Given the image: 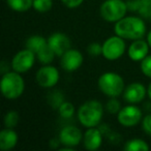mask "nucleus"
Returning a JSON list of instances; mask_svg holds the SVG:
<instances>
[{
  "instance_id": "nucleus-33",
  "label": "nucleus",
  "mask_w": 151,
  "mask_h": 151,
  "mask_svg": "<svg viewBox=\"0 0 151 151\" xmlns=\"http://www.w3.org/2000/svg\"><path fill=\"white\" fill-rule=\"evenodd\" d=\"M147 96H148V99L151 101V82L149 83L148 87H147Z\"/></svg>"
},
{
  "instance_id": "nucleus-17",
  "label": "nucleus",
  "mask_w": 151,
  "mask_h": 151,
  "mask_svg": "<svg viewBox=\"0 0 151 151\" xmlns=\"http://www.w3.org/2000/svg\"><path fill=\"white\" fill-rule=\"evenodd\" d=\"M46 45H48V40L47 38H45L44 36L40 35V34H34V35L29 36L26 40L25 48L29 49V50H31L32 52H34L36 54Z\"/></svg>"
},
{
  "instance_id": "nucleus-19",
  "label": "nucleus",
  "mask_w": 151,
  "mask_h": 151,
  "mask_svg": "<svg viewBox=\"0 0 151 151\" xmlns=\"http://www.w3.org/2000/svg\"><path fill=\"white\" fill-rule=\"evenodd\" d=\"M35 55H36L37 61L42 65L51 64V63L54 61L55 57H57L56 54L54 53V51L50 48L49 45H46V46L40 49Z\"/></svg>"
},
{
  "instance_id": "nucleus-21",
  "label": "nucleus",
  "mask_w": 151,
  "mask_h": 151,
  "mask_svg": "<svg viewBox=\"0 0 151 151\" xmlns=\"http://www.w3.org/2000/svg\"><path fill=\"white\" fill-rule=\"evenodd\" d=\"M76 113V108L73 103L64 101L58 108V114L63 119H70Z\"/></svg>"
},
{
  "instance_id": "nucleus-23",
  "label": "nucleus",
  "mask_w": 151,
  "mask_h": 151,
  "mask_svg": "<svg viewBox=\"0 0 151 151\" xmlns=\"http://www.w3.org/2000/svg\"><path fill=\"white\" fill-rule=\"evenodd\" d=\"M33 9L40 14H46L53 7V0H33Z\"/></svg>"
},
{
  "instance_id": "nucleus-27",
  "label": "nucleus",
  "mask_w": 151,
  "mask_h": 151,
  "mask_svg": "<svg viewBox=\"0 0 151 151\" xmlns=\"http://www.w3.org/2000/svg\"><path fill=\"white\" fill-rule=\"evenodd\" d=\"M140 69L145 77L151 79V54L147 55L140 62Z\"/></svg>"
},
{
  "instance_id": "nucleus-31",
  "label": "nucleus",
  "mask_w": 151,
  "mask_h": 151,
  "mask_svg": "<svg viewBox=\"0 0 151 151\" xmlns=\"http://www.w3.org/2000/svg\"><path fill=\"white\" fill-rule=\"evenodd\" d=\"M141 0H127L126 1V5H127L128 12L132 13H138L139 7H140Z\"/></svg>"
},
{
  "instance_id": "nucleus-14",
  "label": "nucleus",
  "mask_w": 151,
  "mask_h": 151,
  "mask_svg": "<svg viewBox=\"0 0 151 151\" xmlns=\"http://www.w3.org/2000/svg\"><path fill=\"white\" fill-rule=\"evenodd\" d=\"M149 47L147 40L140 38V40H132L127 49V56L134 62H141L147 55H149Z\"/></svg>"
},
{
  "instance_id": "nucleus-8",
  "label": "nucleus",
  "mask_w": 151,
  "mask_h": 151,
  "mask_svg": "<svg viewBox=\"0 0 151 151\" xmlns=\"http://www.w3.org/2000/svg\"><path fill=\"white\" fill-rule=\"evenodd\" d=\"M36 59V55L31 50L25 48L20 50L14 55L11 61V67L13 70L19 73H25L33 67Z\"/></svg>"
},
{
  "instance_id": "nucleus-9",
  "label": "nucleus",
  "mask_w": 151,
  "mask_h": 151,
  "mask_svg": "<svg viewBox=\"0 0 151 151\" xmlns=\"http://www.w3.org/2000/svg\"><path fill=\"white\" fill-rule=\"evenodd\" d=\"M60 80V73L54 65H42L35 73V81L42 88H54Z\"/></svg>"
},
{
  "instance_id": "nucleus-18",
  "label": "nucleus",
  "mask_w": 151,
  "mask_h": 151,
  "mask_svg": "<svg viewBox=\"0 0 151 151\" xmlns=\"http://www.w3.org/2000/svg\"><path fill=\"white\" fill-rule=\"evenodd\" d=\"M5 2L16 13H26L33 6V0H5Z\"/></svg>"
},
{
  "instance_id": "nucleus-4",
  "label": "nucleus",
  "mask_w": 151,
  "mask_h": 151,
  "mask_svg": "<svg viewBox=\"0 0 151 151\" xmlns=\"http://www.w3.org/2000/svg\"><path fill=\"white\" fill-rule=\"evenodd\" d=\"M97 86L99 91L106 96L118 97L122 95L125 89V82L119 73L114 71H106L99 76Z\"/></svg>"
},
{
  "instance_id": "nucleus-20",
  "label": "nucleus",
  "mask_w": 151,
  "mask_h": 151,
  "mask_svg": "<svg viewBox=\"0 0 151 151\" xmlns=\"http://www.w3.org/2000/svg\"><path fill=\"white\" fill-rule=\"evenodd\" d=\"M149 145L145 140L140 138L129 139L126 141L123 146V149L126 151H147L149 150Z\"/></svg>"
},
{
  "instance_id": "nucleus-25",
  "label": "nucleus",
  "mask_w": 151,
  "mask_h": 151,
  "mask_svg": "<svg viewBox=\"0 0 151 151\" xmlns=\"http://www.w3.org/2000/svg\"><path fill=\"white\" fill-rule=\"evenodd\" d=\"M121 103L118 101L117 97H110V99L105 105V110L112 115H117L118 112L121 110Z\"/></svg>"
},
{
  "instance_id": "nucleus-22",
  "label": "nucleus",
  "mask_w": 151,
  "mask_h": 151,
  "mask_svg": "<svg viewBox=\"0 0 151 151\" xmlns=\"http://www.w3.org/2000/svg\"><path fill=\"white\" fill-rule=\"evenodd\" d=\"M20 121V115L17 111L15 110H11V111L6 112L3 117V123L4 126L7 128H15L18 125Z\"/></svg>"
},
{
  "instance_id": "nucleus-30",
  "label": "nucleus",
  "mask_w": 151,
  "mask_h": 151,
  "mask_svg": "<svg viewBox=\"0 0 151 151\" xmlns=\"http://www.w3.org/2000/svg\"><path fill=\"white\" fill-rule=\"evenodd\" d=\"M61 2L67 9H77L83 4L84 0H61Z\"/></svg>"
},
{
  "instance_id": "nucleus-2",
  "label": "nucleus",
  "mask_w": 151,
  "mask_h": 151,
  "mask_svg": "<svg viewBox=\"0 0 151 151\" xmlns=\"http://www.w3.org/2000/svg\"><path fill=\"white\" fill-rule=\"evenodd\" d=\"M105 107L97 99H89L83 103L77 110V118L85 128L96 127L104 118Z\"/></svg>"
},
{
  "instance_id": "nucleus-10",
  "label": "nucleus",
  "mask_w": 151,
  "mask_h": 151,
  "mask_svg": "<svg viewBox=\"0 0 151 151\" xmlns=\"http://www.w3.org/2000/svg\"><path fill=\"white\" fill-rule=\"evenodd\" d=\"M83 132L75 125H66L59 132V141L62 146L75 148L83 142Z\"/></svg>"
},
{
  "instance_id": "nucleus-24",
  "label": "nucleus",
  "mask_w": 151,
  "mask_h": 151,
  "mask_svg": "<svg viewBox=\"0 0 151 151\" xmlns=\"http://www.w3.org/2000/svg\"><path fill=\"white\" fill-rule=\"evenodd\" d=\"M49 104L51 105V107L57 109L61 106V104L64 101V96H63L62 92L60 90H54L49 94L48 96Z\"/></svg>"
},
{
  "instance_id": "nucleus-32",
  "label": "nucleus",
  "mask_w": 151,
  "mask_h": 151,
  "mask_svg": "<svg viewBox=\"0 0 151 151\" xmlns=\"http://www.w3.org/2000/svg\"><path fill=\"white\" fill-rule=\"evenodd\" d=\"M146 40H147V42H148L149 47H150V49H151V30L146 34Z\"/></svg>"
},
{
  "instance_id": "nucleus-29",
  "label": "nucleus",
  "mask_w": 151,
  "mask_h": 151,
  "mask_svg": "<svg viewBox=\"0 0 151 151\" xmlns=\"http://www.w3.org/2000/svg\"><path fill=\"white\" fill-rule=\"evenodd\" d=\"M142 124V128L149 137H151V113L147 114L143 117V120L141 122Z\"/></svg>"
},
{
  "instance_id": "nucleus-3",
  "label": "nucleus",
  "mask_w": 151,
  "mask_h": 151,
  "mask_svg": "<svg viewBox=\"0 0 151 151\" xmlns=\"http://www.w3.org/2000/svg\"><path fill=\"white\" fill-rule=\"evenodd\" d=\"M0 90L3 97L9 101L17 99L22 96L25 90V81L21 73L15 70L3 73L0 81Z\"/></svg>"
},
{
  "instance_id": "nucleus-28",
  "label": "nucleus",
  "mask_w": 151,
  "mask_h": 151,
  "mask_svg": "<svg viewBox=\"0 0 151 151\" xmlns=\"http://www.w3.org/2000/svg\"><path fill=\"white\" fill-rule=\"evenodd\" d=\"M87 53H88L90 56L97 57L99 55L103 54V45L99 44V42H91L87 47Z\"/></svg>"
},
{
  "instance_id": "nucleus-1",
  "label": "nucleus",
  "mask_w": 151,
  "mask_h": 151,
  "mask_svg": "<svg viewBox=\"0 0 151 151\" xmlns=\"http://www.w3.org/2000/svg\"><path fill=\"white\" fill-rule=\"evenodd\" d=\"M114 32L116 35L124 38L125 40H140L147 34L146 23L140 16H125L115 23Z\"/></svg>"
},
{
  "instance_id": "nucleus-15",
  "label": "nucleus",
  "mask_w": 151,
  "mask_h": 151,
  "mask_svg": "<svg viewBox=\"0 0 151 151\" xmlns=\"http://www.w3.org/2000/svg\"><path fill=\"white\" fill-rule=\"evenodd\" d=\"M103 132L99 128H97V126L86 128V132L83 134V145L86 150H97L103 145Z\"/></svg>"
},
{
  "instance_id": "nucleus-7",
  "label": "nucleus",
  "mask_w": 151,
  "mask_h": 151,
  "mask_svg": "<svg viewBox=\"0 0 151 151\" xmlns=\"http://www.w3.org/2000/svg\"><path fill=\"white\" fill-rule=\"evenodd\" d=\"M143 111L140 107L132 104H127L121 108L117 114V121L121 126L126 128L134 127L143 120Z\"/></svg>"
},
{
  "instance_id": "nucleus-5",
  "label": "nucleus",
  "mask_w": 151,
  "mask_h": 151,
  "mask_svg": "<svg viewBox=\"0 0 151 151\" xmlns=\"http://www.w3.org/2000/svg\"><path fill=\"white\" fill-rule=\"evenodd\" d=\"M127 12V5L124 0H105L99 6L101 19L108 23L115 24L125 17Z\"/></svg>"
},
{
  "instance_id": "nucleus-26",
  "label": "nucleus",
  "mask_w": 151,
  "mask_h": 151,
  "mask_svg": "<svg viewBox=\"0 0 151 151\" xmlns=\"http://www.w3.org/2000/svg\"><path fill=\"white\" fill-rule=\"evenodd\" d=\"M138 15L143 19H151V0H141Z\"/></svg>"
},
{
  "instance_id": "nucleus-6",
  "label": "nucleus",
  "mask_w": 151,
  "mask_h": 151,
  "mask_svg": "<svg viewBox=\"0 0 151 151\" xmlns=\"http://www.w3.org/2000/svg\"><path fill=\"white\" fill-rule=\"evenodd\" d=\"M101 45H103L101 56L109 61H116L120 59L126 51L125 40L116 34L108 37Z\"/></svg>"
},
{
  "instance_id": "nucleus-16",
  "label": "nucleus",
  "mask_w": 151,
  "mask_h": 151,
  "mask_svg": "<svg viewBox=\"0 0 151 151\" xmlns=\"http://www.w3.org/2000/svg\"><path fill=\"white\" fill-rule=\"evenodd\" d=\"M19 136L14 128H3L0 132V149L2 151H9L18 144Z\"/></svg>"
},
{
  "instance_id": "nucleus-12",
  "label": "nucleus",
  "mask_w": 151,
  "mask_h": 151,
  "mask_svg": "<svg viewBox=\"0 0 151 151\" xmlns=\"http://www.w3.org/2000/svg\"><path fill=\"white\" fill-rule=\"evenodd\" d=\"M147 95V88L140 82H132L126 85L122 96L127 104L138 105L142 103Z\"/></svg>"
},
{
  "instance_id": "nucleus-11",
  "label": "nucleus",
  "mask_w": 151,
  "mask_h": 151,
  "mask_svg": "<svg viewBox=\"0 0 151 151\" xmlns=\"http://www.w3.org/2000/svg\"><path fill=\"white\" fill-rule=\"evenodd\" d=\"M84 62V56L78 49L70 48L60 57V65L67 73L78 70Z\"/></svg>"
},
{
  "instance_id": "nucleus-13",
  "label": "nucleus",
  "mask_w": 151,
  "mask_h": 151,
  "mask_svg": "<svg viewBox=\"0 0 151 151\" xmlns=\"http://www.w3.org/2000/svg\"><path fill=\"white\" fill-rule=\"evenodd\" d=\"M48 45L54 51L57 57H61L67 50L71 48V40L66 33L54 32L48 38Z\"/></svg>"
}]
</instances>
